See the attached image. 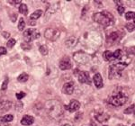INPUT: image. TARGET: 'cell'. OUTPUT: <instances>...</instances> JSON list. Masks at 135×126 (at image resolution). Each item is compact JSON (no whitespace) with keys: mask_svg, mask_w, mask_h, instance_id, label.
<instances>
[{"mask_svg":"<svg viewBox=\"0 0 135 126\" xmlns=\"http://www.w3.org/2000/svg\"><path fill=\"white\" fill-rule=\"evenodd\" d=\"M128 96L127 95L124 94L122 91H118V92L114 93V95H112L111 96H109L108 98V103L113 106H122L127 102Z\"/></svg>","mask_w":135,"mask_h":126,"instance_id":"4","label":"cell"},{"mask_svg":"<svg viewBox=\"0 0 135 126\" xmlns=\"http://www.w3.org/2000/svg\"><path fill=\"white\" fill-rule=\"evenodd\" d=\"M120 36H119V33L117 32H113L112 33H110V35L108 36L107 38V43L110 45L114 44L119 40Z\"/></svg>","mask_w":135,"mask_h":126,"instance_id":"12","label":"cell"},{"mask_svg":"<svg viewBox=\"0 0 135 126\" xmlns=\"http://www.w3.org/2000/svg\"><path fill=\"white\" fill-rule=\"evenodd\" d=\"M78 43V39L74 36H71L69 37V39L65 42V44L68 48H72V47H75Z\"/></svg>","mask_w":135,"mask_h":126,"instance_id":"16","label":"cell"},{"mask_svg":"<svg viewBox=\"0 0 135 126\" xmlns=\"http://www.w3.org/2000/svg\"><path fill=\"white\" fill-rule=\"evenodd\" d=\"M2 35H3L4 38H6V39H9L10 38V33H9V32H2Z\"/></svg>","mask_w":135,"mask_h":126,"instance_id":"37","label":"cell"},{"mask_svg":"<svg viewBox=\"0 0 135 126\" xmlns=\"http://www.w3.org/2000/svg\"><path fill=\"white\" fill-rule=\"evenodd\" d=\"M124 7H123V6H119L118 7H117V11H118V13L120 14H123V13H124Z\"/></svg>","mask_w":135,"mask_h":126,"instance_id":"35","label":"cell"},{"mask_svg":"<svg viewBox=\"0 0 135 126\" xmlns=\"http://www.w3.org/2000/svg\"><path fill=\"white\" fill-rule=\"evenodd\" d=\"M73 58L76 62L81 65L86 64V63H88L89 60H90V56H89L88 54H86V52H83V51L75 52L73 54Z\"/></svg>","mask_w":135,"mask_h":126,"instance_id":"6","label":"cell"},{"mask_svg":"<svg viewBox=\"0 0 135 126\" xmlns=\"http://www.w3.org/2000/svg\"><path fill=\"white\" fill-rule=\"evenodd\" d=\"M134 28H135L134 23H128L127 25H126V29H127L129 32H133Z\"/></svg>","mask_w":135,"mask_h":126,"instance_id":"27","label":"cell"},{"mask_svg":"<svg viewBox=\"0 0 135 126\" xmlns=\"http://www.w3.org/2000/svg\"><path fill=\"white\" fill-rule=\"evenodd\" d=\"M60 32L57 29H54V28H48V29L44 32V36L47 40L51 41V42H54L60 37Z\"/></svg>","mask_w":135,"mask_h":126,"instance_id":"7","label":"cell"},{"mask_svg":"<svg viewBox=\"0 0 135 126\" xmlns=\"http://www.w3.org/2000/svg\"><path fill=\"white\" fill-rule=\"evenodd\" d=\"M19 13L23 16H26L28 13V8H27V6L25 4H21L20 6H19Z\"/></svg>","mask_w":135,"mask_h":126,"instance_id":"19","label":"cell"},{"mask_svg":"<svg viewBox=\"0 0 135 126\" xmlns=\"http://www.w3.org/2000/svg\"><path fill=\"white\" fill-rule=\"evenodd\" d=\"M78 81L82 84H91V79H90V76L86 71H81L78 74Z\"/></svg>","mask_w":135,"mask_h":126,"instance_id":"8","label":"cell"},{"mask_svg":"<svg viewBox=\"0 0 135 126\" xmlns=\"http://www.w3.org/2000/svg\"><path fill=\"white\" fill-rule=\"evenodd\" d=\"M0 126H11L9 124H6V123H3V122L0 121Z\"/></svg>","mask_w":135,"mask_h":126,"instance_id":"41","label":"cell"},{"mask_svg":"<svg viewBox=\"0 0 135 126\" xmlns=\"http://www.w3.org/2000/svg\"><path fill=\"white\" fill-rule=\"evenodd\" d=\"M21 0H16V1H8V3L14 4V5H18V4H21Z\"/></svg>","mask_w":135,"mask_h":126,"instance_id":"39","label":"cell"},{"mask_svg":"<svg viewBox=\"0 0 135 126\" xmlns=\"http://www.w3.org/2000/svg\"><path fill=\"white\" fill-rule=\"evenodd\" d=\"M29 79V76H28V74L26 73H22L20 76L18 77V81L20 82H26Z\"/></svg>","mask_w":135,"mask_h":126,"instance_id":"23","label":"cell"},{"mask_svg":"<svg viewBox=\"0 0 135 126\" xmlns=\"http://www.w3.org/2000/svg\"><path fill=\"white\" fill-rule=\"evenodd\" d=\"M93 20L95 23L103 25V26H110L114 23V16L111 13L107 11H103V12L95 13L93 14Z\"/></svg>","mask_w":135,"mask_h":126,"instance_id":"3","label":"cell"},{"mask_svg":"<svg viewBox=\"0 0 135 126\" xmlns=\"http://www.w3.org/2000/svg\"><path fill=\"white\" fill-rule=\"evenodd\" d=\"M40 32L36 29H27L23 32V38H25V42L27 43L32 42L35 39L40 38Z\"/></svg>","mask_w":135,"mask_h":126,"instance_id":"5","label":"cell"},{"mask_svg":"<svg viewBox=\"0 0 135 126\" xmlns=\"http://www.w3.org/2000/svg\"><path fill=\"white\" fill-rule=\"evenodd\" d=\"M7 85H8V79H6L5 81L3 82V84H2L1 86V90H6V88H7Z\"/></svg>","mask_w":135,"mask_h":126,"instance_id":"33","label":"cell"},{"mask_svg":"<svg viewBox=\"0 0 135 126\" xmlns=\"http://www.w3.org/2000/svg\"><path fill=\"white\" fill-rule=\"evenodd\" d=\"M74 88H75V85H74V83L72 81H69V82H67V83L63 86L62 91H63L64 94L71 95L74 92V89H75Z\"/></svg>","mask_w":135,"mask_h":126,"instance_id":"11","label":"cell"},{"mask_svg":"<svg viewBox=\"0 0 135 126\" xmlns=\"http://www.w3.org/2000/svg\"><path fill=\"white\" fill-rule=\"evenodd\" d=\"M16 98H17V99L20 100V99L23 98V97L25 96V93H23V92H19V93H16Z\"/></svg>","mask_w":135,"mask_h":126,"instance_id":"34","label":"cell"},{"mask_svg":"<svg viewBox=\"0 0 135 126\" xmlns=\"http://www.w3.org/2000/svg\"><path fill=\"white\" fill-rule=\"evenodd\" d=\"M95 119L99 122V123H104L110 118L109 114H104V113H100V114H95Z\"/></svg>","mask_w":135,"mask_h":126,"instance_id":"15","label":"cell"},{"mask_svg":"<svg viewBox=\"0 0 135 126\" xmlns=\"http://www.w3.org/2000/svg\"><path fill=\"white\" fill-rule=\"evenodd\" d=\"M16 40L15 39H9V41L7 42V43H6V45H7V47L9 48V49H11V48L14 47V45L16 44Z\"/></svg>","mask_w":135,"mask_h":126,"instance_id":"28","label":"cell"},{"mask_svg":"<svg viewBox=\"0 0 135 126\" xmlns=\"http://www.w3.org/2000/svg\"><path fill=\"white\" fill-rule=\"evenodd\" d=\"M122 54H123L122 50H120V49L116 50V51L113 53V60H120L122 57Z\"/></svg>","mask_w":135,"mask_h":126,"instance_id":"21","label":"cell"},{"mask_svg":"<svg viewBox=\"0 0 135 126\" xmlns=\"http://www.w3.org/2000/svg\"><path fill=\"white\" fill-rule=\"evenodd\" d=\"M23 104L22 103V102H18V103H16V110H17L18 112H21L22 109H23Z\"/></svg>","mask_w":135,"mask_h":126,"instance_id":"31","label":"cell"},{"mask_svg":"<svg viewBox=\"0 0 135 126\" xmlns=\"http://www.w3.org/2000/svg\"><path fill=\"white\" fill-rule=\"evenodd\" d=\"M16 18H17V14H12V16H11V20H12V22H16Z\"/></svg>","mask_w":135,"mask_h":126,"instance_id":"40","label":"cell"},{"mask_svg":"<svg viewBox=\"0 0 135 126\" xmlns=\"http://www.w3.org/2000/svg\"><path fill=\"white\" fill-rule=\"evenodd\" d=\"M40 52L42 54V55H47L48 52H49V50H48V47L46 45H42L40 46Z\"/></svg>","mask_w":135,"mask_h":126,"instance_id":"25","label":"cell"},{"mask_svg":"<svg viewBox=\"0 0 135 126\" xmlns=\"http://www.w3.org/2000/svg\"><path fill=\"white\" fill-rule=\"evenodd\" d=\"M11 104L10 101H7V100H1L0 101V111H7L8 109H10Z\"/></svg>","mask_w":135,"mask_h":126,"instance_id":"17","label":"cell"},{"mask_svg":"<svg viewBox=\"0 0 135 126\" xmlns=\"http://www.w3.org/2000/svg\"><path fill=\"white\" fill-rule=\"evenodd\" d=\"M60 69H62V70H67V69H71L72 67V64H71V61L69 60V57H65V58H62L60 61Z\"/></svg>","mask_w":135,"mask_h":126,"instance_id":"9","label":"cell"},{"mask_svg":"<svg viewBox=\"0 0 135 126\" xmlns=\"http://www.w3.org/2000/svg\"><path fill=\"white\" fill-rule=\"evenodd\" d=\"M125 18L127 19V20L134 19V12H127L125 14Z\"/></svg>","mask_w":135,"mask_h":126,"instance_id":"29","label":"cell"},{"mask_svg":"<svg viewBox=\"0 0 135 126\" xmlns=\"http://www.w3.org/2000/svg\"><path fill=\"white\" fill-rule=\"evenodd\" d=\"M131 62V59L128 56H122L118 62L114 63L109 68V79H119L122 76V71Z\"/></svg>","mask_w":135,"mask_h":126,"instance_id":"1","label":"cell"},{"mask_svg":"<svg viewBox=\"0 0 135 126\" xmlns=\"http://www.w3.org/2000/svg\"><path fill=\"white\" fill-rule=\"evenodd\" d=\"M42 10H36L35 12H33L31 14L30 19H31V20H36V19L40 18V16H42Z\"/></svg>","mask_w":135,"mask_h":126,"instance_id":"18","label":"cell"},{"mask_svg":"<svg viewBox=\"0 0 135 126\" xmlns=\"http://www.w3.org/2000/svg\"><path fill=\"white\" fill-rule=\"evenodd\" d=\"M104 126H106V125H104Z\"/></svg>","mask_w":135,"mask_h":126,"instance_id":"43","label":"cell"},{"mask_svg":"<svg viewBox=\"0 0 135 126\" xmlns=\"http://www.w3.org/2000/svg\"><path fill=\"white\" fill-rule=\"evenodd\" d=\"M13 119H14L13 114H7V115H5V116L2 117V118L0 119V121L3 122V123H9V122L13 121Z\"/></svg>","mask_w":135,"mask_h":126,"instance_id":"22","label":"cell"},{"mask_svg":"<svg viewBox=\"0 0 135 126\" xmlns=\"http://www.w3.org/2000/svg\"><path fill=\"white\" fill-rule=\"evenodd\" d=\"M93 80H94V84L97 86V88H101L103 86V79H102L101 75L99 73L95 74Z\"/></svg>","mask_w":135,"mask_h":126,"instance_id":"13","label":"cell"},{"mask_svg":"<svg viewBox=\"0 0 135 126\" xmlns=\"http://www.w3.org/2000/svg\"><path fill=\"white\" fill-rule=\"evenodd\" d=\"M33 122H34V118L32 116L25 115L21 120V124L25 125V126H29V125L32 124V123H33Z\"/></svg>","mask_w":135,"mask_h":126,"instance_id":"14","label":"cell"},{"mask_svg":"<svg viewBox=\"0 0 135 126\" xmlns=\"http://www.w3.org/2000/svg\"><path fill=\"white\" fill-rule=\"evenodd\" d=\"M79 107H80V103L78 101V100H71L70 103H69V105L65 106L66 110L69 111V112H71V113L78 111V109H79Z\"/></svg>","mask_w":135,"mask_h":126,"instance_id":"10","label":"cell"},{"mask_svg":"<svg viewBox=\"0 0 135 126\" xmlns=\"http://www.w3.org/2000/svg\"><path fill=\"white\" fill-rule=\"evenodd\" d=\"M133 111H134V105H131L130 107L126 108L124 110V114H132V113H133Z\"/></svg>","mask_w":135,"mask_h":126,"instance_id":"30","label":"cell"},{"mask_svg":"<svg viewBox=\"0 0 135 126\" xmlns=\"http://www.w3.org/2000/svg\"><path fill=\"white\" fill-rule=\"evenodd\" d=\"M88 6H85V7H84L83 12H82V17H83V18H85V16H86V12L88 10Z\"/></svg>","mask_w":135,"mask_h":126,"instance_id":"38","label":"cell"},{"mask_svg":"<svg viewBox=\"0 0 135 126\" xmlns=\"http://www.w3.org/2000/svg\"><path fill=\"white\" fill-rule=\"evenodd\" d=\"M56 126H73V124H72V123H70L69 121L62 120V121H60Z\"/></svg>","mask_w":135,"mask_h":126,"instance_id":"24","label":"cell"},{"mask_svg":"<svg viewBox=\"0 0 135 126\" xmlns=\"http://www.w3.org/2000/svg\"><path fill=\"white\" fill-rule=\"evenodd\" d=\"M21 47L23 48V50H25V51H28V50H30L32 48L31 45H30L29 43H27V42H26V43H22Z\"/></svg>","mask_w":135,"mask_h":126,"instance_id":"32","label":"cell"},{"mask_svg":"<svg viewBox=\"0 0 135 126\" xmlns=\"http://www.w3.org/2000/svg\"><path fill=\"white\" fill-rule=\"evenodd\" d=\"M117 126H125V125H123V124H118Z\"/></svg>","mask_w":135,"mask_h":126,"instance_id":"42","label":"cell"},{"mask_svg":"<svg viewBox=\"0 0 135 126\" xmlns=\"http://www.w3.org/2000/svg\"><path fill=\"white\" fill-rule=\"evenodd\" d=\"M103 57L104 58L105 60H113V52L110 51H105L103 54Z\"/></svg>","mask_w":135,"mask_h":126,"instance_id":"20","label":"cell"},{"mask_svg":"<svg viewBox=\"0 0 135 126\" xmlns=\"http://www.w3.org/2000/svg\"><path fill=\"white\" fill-rule=\"evenodd\" d=\"M25 20H23V18H20V20H19V23H18L19 31H23V29H25Z\"/></svg>","mask_w":135,"mask_h":126,"instance_id":"26","label":"cell"},{"mask_svg":"<svg viewBox=\"0 0 135 126\" xmlns=\"http://www.w3.org/2000/svg\"><path fill=\"white\" fill-rule=\"evenodd\" d=\"M6 52H7V51H6V49L5 47H0V56L5 55Z\"/></svg>","mask_w":135,"mask_h":126,"instance_id":"36","label":"cell"},{"mask_svg":"<svg viewBox=\"0 0 135 126\" xmlns=\"http://www.w3.org/2000/svg\"><path fill=\"white\" fill-rule=\"evenodd\" d=\"M45 112L51 119H59L63 114L62 106L60 103L57 100H49L46 102L44 105Z\"/></svg>","mask_w":135,"mask_h":126,"instance_id":"2","label":"cell"}]
</instances>
